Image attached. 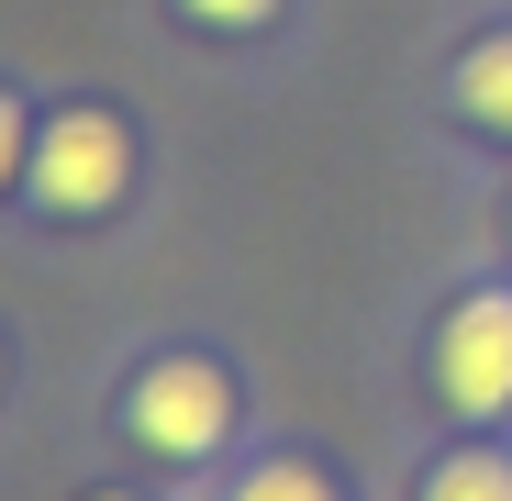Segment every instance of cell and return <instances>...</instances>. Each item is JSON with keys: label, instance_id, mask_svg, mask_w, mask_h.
Masks as SVG:
<instances>
[{"label": "cell", "instance_id": "obj_3", "mask_svg": "<svg viewBox=\"0 0 512 501\" xmlns=\"http://www.w3.org/2000/svg\"><path fill=\"white\" fill-rule=\"evenodd\" d=\"M435 390L457 424H501L512 412V290H468L435 334Z\"/></svg>", "mask_w": 512, "mask_h": 501}, {"label": "cell", "instance_id": "obj_1", "mask_svg": "<svg viewBox=\"0 0 512 501\" xmlns=\"http://www.w3.org/2000/svg\"><path fill=\"white\" fill-rule=\"evenodd\" d=\"M23 190H34L45 212H67V223L112 212V201L134 190V134H123V112H56V123H34Z\"/></svg>", "mask_w": 512, "mask_h": 501}, {"label": "cell", "instance_id": "obj_8", "mask_svg": "<svg viewBox=\"0 0 512 501\" xmlns=\"http://www.w3.org/2000/svg\"><path fill=\"white\" fill-rule=\"evenodd\" d=\"M23 167H34V123H23V101H12V90H0V190H12Z\"/></svg>", "mask_w": 512, "mask_h": 501}, {"label": "cell", "instance_id": "obj_5", "mask_svg": "<svg viewBox=\"0 0 512 501\" xmlns=\"http://www.w3.org/2000/svg\"><path fill=\"white\" fill-rule=\"evenodd\" d=\"M423 501H512V457H490V446H457V457H435Z\"/></svg>", "mask_w": 512, "mask_h": 501}, {"label": "cell", "instance_id": "obj_9", "mask_svg": "<svg viewBox=\"0 0 512 501\" xmlns=\"http://www.w3.org/2000/svg\"><path fill=\"white\" fill-rule=\"evenodd\" d=\"M90 501H123V490H90Z\"/></svg>", "mask_w": 512, "mask_h": 501}, {"label": "cell", "instance_id": "obj_6", "mask_svg": "<svg viewBox=\"0 0 512 501\" xmlns=\"http://www.w3.org/2000/svg\"><path fill=\"white\" fill-rule=\"evenodd\" d=\"M234 501H334V479L301 468V457H268V468H245V479H234Z\"/></svg>", "mask_w": 512, "mask_h": 501}, {"label": "cell", "instance_id": "obj_2", "mask_svg": "<svg viewBox=\"0 0 512 501\" xmlns=\"http://www.w3.org/2000/svg\"><path fill=\"white\" fill-rule=\"evenodd\" d=\"M123 435H134L145 457H167V468L212 457V446L234 435V379H223L212 357H156V368L123 390Z\"/></svg>", "mask_w": 512, "mask_h": 501}, {"label": "cell", "instance_id": "obj_7", "mask_svg": "<svg viewBox=\"0 0 512 501\" xmlns=\"http://www.w3.org/2000/svg\"><path fill=\"white\" fill-rule=\"evenodd\" d=\"M179 12H190V23H212V34H268L290 0H179Z\"/></svg>", "mask_w": 512, "mask_h": 501}, {"label": "cell", "instance_id": "obj_4", "mask_svg": "<svg viewBox=\"0 0 512 501\" xmlns=\"http://www.w3.org/2000/svg\"><path fill=\"white\" fill-rule=\"evenodd\" d=\"M457 101H468V123L512 134V34H479V45L457 56Z\"/></svg>", "mask_w": 512, "mask_h": 501}]
</instances>
